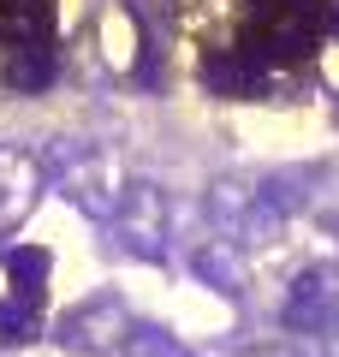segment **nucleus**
<instances>
[{
  "instance_id": "obj_1",
  "label": "nucleus",
  "mask_w": 339,
  "mask_h": 357,
  "mask_svg": "<svg viewBox=\"0 0 339 357\" xmlns=\"http://www.w3.org/2000/svg\"><path fill=\"white\" fill-rule=\"evenodd\" d=\"M54 185H60V197L77 215L101 220V227H113V215H119V203H126V191H131L126 161H119V149H107V143H77V149H66Z\"/></svg>"
},
{
  "instance_id": "obj_2",
  "label": "nucleus",
  "mask_w": 339,
  "mask_h": 357,
  "mask_svg": "<svg viewBox=\"0 0 339 357\" xmlns=\"http://www.w3.org/2000/svg\"><path fill=\"white\" fill-rule=\"evenodd\" d=\"M167 232H173V215H167V191L149 185V178H131L126 203L113 215V244L137 262H161L167 256Z\"/></svg>"
},
{
  "instance_id": "obj_3",
  "label": "nucleus",
  "mask_w": 339,
  "mask_h": 357,
  "mask_svg": "<svg viewBox=\"0 0 339 357\" xmlns=\"http://www.w3.org/2000/svg\"><path fill=\"white\" fill-rule=\"evenodd\" d=\"M48 191V161L30 143H0V232L30 220V208Z\"/></svg>"
},
{
  "instance_id": "obj_4",
  "label": "nucleus",
  "mask_w": 339,
  "mask_h": 357,
  "mask_svg": "<svg viewBox=\"0 0 339 357\" xmlns=\"http://www.w3.org/2000/svg\"><path fill=\"white\" fill-rule=\"evenodd\" d=\"M280 321H286V333H298V340L333 333L339 328V286H333V274H327V268H303L298 280H292V292H286Z\"/></svg>"
},
{
  "instance_id": "obj_5",
  "label": "nucleus",
  "mask_w": 339,
  "mask_h": 357,
  "mask_svg": "<svg viewBox=\"0 0 339 357\" xmlns=\"http://www.w3.org/2000/svg\"><path fill=\"white\" fill-rule=\"evenodd\" d=\"M131 316H126V298H89V304H77L72 316L60 321V345L66 351H119V340H126Z\"/></svg>"
},
{
  "instance_id": "obj_6",
  "label": "nucleus",
  "mask_w": 339,
  "mask_h": 357,
  "mask_svg": "<svg viewBox=\"0 0 339 357\" xmlns=\"http://www.w3.org/2000/svg\"><path fill=\"white\" fill-rule=\"evenodd\" d=\"M190 274H197L202 286H214V292L239 298L244 292V256H239V244H232V238L197 244V250H190Z\"/></svg>"
},
{
  "instance_id": "obj_7",
  "label": "nucleus",
  "mask_w": 339,
  "mask_h": 357,
  "mask_svg": "<svg viewBox=\"0 0 339 357\" xmlns=\"http://www.w3.org/2000/svg\"><path fill=\"white\" fill-rule=\"evenodd\" d=\"M250 203H256V185H250V178H214L209 215H214V227H220V238H239V227H244V215H250Z\"/></svg>"
},
{
  "instance_id": "obj_8",
  "label": "nucleus",
  "mask_w": 339,
  "mask_h": 357,
  "mask_svg": "<svg viewBox=\"0 0 339 357\" xmlns=\"http://www.w3.org/2000/svg\"><path fill=\"white\" fill-rule=\"evenodd\" d=\"M119 357H197V351H190L179 333L155 328V321H131L126 340H119Z\"/></svg>"
}]
</instances>
